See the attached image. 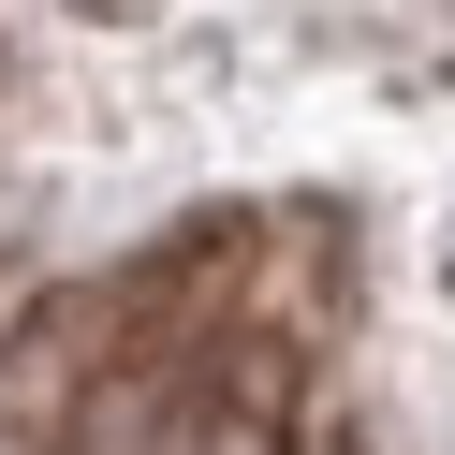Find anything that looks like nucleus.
<instances>
[{"instance_id":"nucleus-1","label":"nucleus","mask_w":455,"mask_h":455,"mask_svg":"<svg viewBox=\"0 0 455 455\" xmlns=\"http://www.w3.org/2000/svg\"><path fill=\"white\" fill-rule=\"evenodd\" d=\"M103 367H118V294H44L30 323L0 338V411H15V426H60Z\"/></svg>"}]
</instances>
